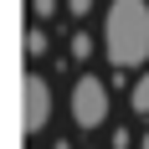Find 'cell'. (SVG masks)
<instances>
[{
    "label": "cell",
    "mask_w": 149,
    "mask_h": 149,
    "mask_svg": "<svg viewBox=\"0 0 149 149\" xmlns=\"http://www.w3.org/2000/svg\"><path fill=\"white\" fill-rule=\"evenodd\" d=\"M103 52L113 67H139L149 57V5L144 0H113L103 15Z\"/></svg>",
    "instance_id": "1"
},
{
    "label": "cell",
    "mask_w": 149,
    "mask_h": 149,
    "mask_svg": "<svg viewBox=\"0 0 149 149\" xmlns=\"http://www.w3.org/2000/svg\"><path fill=\"white\" fill-rule=\"evenodd\" d=\"M67 108H72V123L77 129H98V123L108 118V88L98 82V77H77L72 82V98H67Z\"/></svg>",
    "instance_id": "2"
},
{
    "label": "cell",
    "mask_w": 149,
    "mask_h": 149,
    "mask_svg": "<svg viewBox=\"0 0 149 149\" xmlns=\"http://www.w3.org/2000/svg\"><path fill=\"white\" fill-rule=\"evenodd\" d=\"M46 118H52V88L41 77H26L21 82V129L26 134H41Z\"/></svg>",
    "instance_id": "3"
},
{
    "label": "cell",
    "mask_w": 149,
    "mask_h": 149,
    "mask_svg": "<svg viewBox=\"0 0 149 149\" xmlns=\"http://www.w3.org/2000/svg\"><path fill=\"white\" fill-rule=\"evenodd\" d=\"M129 108H134V113H149V72L134 82V93H129Z\"/></svg>",
    "instance_id": "4"
},
{
    "label": "cell",
    "mask_w": 149,
    "mask_h": 149,
    "mask_svg": "<svg viewBox=\"0 0 149 149\" xmlns=\"http://www.w3.org/2000/svg\"><path fill=\"white\" fill-rule=\"evenodd\" d=\"M26 57H46V36H41V26L26 31Z\"/></svg>",
    "instance_id": "5"
},
{
    "label": "cell",
    "mask_w": 149,
    "mask_h": 149,
    "mask_svg": "<svg viewBox=\"0 0 149 149\" xmlns=\"http://www.w3.org/2000/svg\"><path fill=\"white\" fill-rule=\"evenodd\" d=\"M57 5H62V0H31V15H36V21H52Z\"/></svg>",
    "instance_id": "6"
},
{
    "label": "cell",
    "mask_w": 149,
    "mask_h": 149,
    "mask_svg": "<svg viewBox=\"0 0 149 149\" xmlns=\"http://www.w3.org/2000/svg\"><path fill=\"white\" fill-rule=\"evenodd\" d=\"M88 52H93V41H88V31H77V36H72V57H77V62H88Z\"/></svg>",
    "instance_id": "7"
},
{
    "label": "cell",
    "mask_w": 149,
    "mask_h": 149,
    "mask_svg": "<svg viewBox=\"0 0 149 149\" xmlns=\"http://www.w3.org/2000/svg\"><path fill=\"white\" fill-rule=\"evenodd\" d=\"M62 5H67V10H72V15H77V21H82V15H88V10H93V0H62Z\"/></svg>",
    "instance_id": "8"
},
{
    "label": "cell",
    "mask_w": 149,
    "mask_h": 149,
    "mask_svg": "<svg viewBox=\"0 0 149 149\" xmlns=\"http://www.w3.org/2000/svg\"><path fill=\"white\" fill-rule=\"evenodd\" d=\"M52 149H72V144H67V139H57V144H52Z\"/></svg>",
    "instance_id": "9"
},
{
    "label": "cell",
    "mask_w": 149,
    "mask_h": 149,
    "mask_svg": "<svg viewBox=\"0 0 149 149\" xmlns=\"http://www.w3.org/2000/svg\"><path fill=\"white\" fill-rule=\"evenodd\" d=\"M139 149H149V129H144V139H139Z\"/></svg>",
    "instance_id": "10"
}]
</instances>
